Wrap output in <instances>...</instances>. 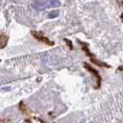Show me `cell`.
Returning <instances> with one entry per match:
<instances>
[{"label": "cell", "mask_w": 123, "mask_h": 123, "mask_svg": "<svg viewBox=\"0 0 123 123\" xmlns=\"http://www.w3.org/2000/svg\"><path fill=\"white\" fill-rule=\"evenodd\" d=\"M60 14V12L58 10H54V11H51V13L48 15V18H57L58 16Z\"/></svg>", "instance_id": "6"}, {"label": "cell", "mask_w": 123, "mask_h": 123, "mask_svg": "<svg viewBox=\"0 0 123 123\" xmlns=\"http://www.w3.org/2000/svg\"><path fill=\"white\" fill-rule=\"evenodd\" d=\"M31 35L34 37L37 41H41V42H43L44 44H47V45H49V46L54 45V42L50 41L46 36H44L42 32H39V31H31Z\"/></svg>", "instance_id": "3"}, {"label": "cell", "mask_w": 123, "mask_h": 123, "mask_svg": "<svg viewBox=\"0 0 123 123\" xmlns=\"http://www.w3.org/2000/svg\"><path fill=\"white\" fill-rule=\"evenodd\" d=\"M7 37L6 36H4V35H0V47L1 48H4V47L6 45V43H7Z\"/></svg>", "instance_id": "5"}, {"label": "cell", "mask_w": 123, "mask_h": 123, "mask_svg": "<svg viewBox=\"0 0 123 123\" xmlns=\"http://www.w3.org/2000/svg\"><path fill=\"white\" fill-rule=\"evenodd\" d=\"M118 70H119V71H122V72H123V66H119V67H118Z\"/></svg>", "instance_id": "8"}, {"label": "cell", "mask_w": 123, "mask_h": 123, "mask_svg": "<svg viewBox=\"0 0 123 123\" xmlns=\"http://www.w3.org/2000/svg\"><path fill=\"white\" fill-rule=\"evenodd\" d=\"M61 6L59 0H38L32 4L33 9L37 11H43L49 8H55Z\"/></svg>", "instance_id": "1"}, {"label": "cell", "mask_w": 123, "mask_h": 123, "mask_svg": "<svg viewBox=\"0 0 123 123\" xmlns=\"http://www.w3.org/2000/svg\"><path fill=\"white\" fill-rule=\"evenodd\" d=\"M122 20H123V14H122Z\"/></svg>", "instance_id": "9"}, {"label": "cell", "mask_w": 123, "mask_h": 123, "mask_svg": "<svg viewBox=\"0 0 123 123\" xmlns=\"http://www.w3.org/2000/svg\"><path fill=\"white\" fill-rule=\"evenodd\" d=\"M84 67L86 68V70H87L90 74H92L93 75L95 76L96 80H97V86L95 87V89H98L101 86V82H102V77L100 75V74L98 72L97 69H95L94 67H92L90 64H88L87 62H85L84 63Z\"/></svg>", "instance_id": "2"}, {"label": "cell", "mask_w": 123, "mask_h": 123, "mask_svg": "<svg viewBox=\"0 0 123 123\" xmlns=\"http://www.w3.org/2000/svg\"><path fill=\"white\" fill-rule=\"evenodd\" d=\"M64 41L67 43V45L70 47V49L71 50H73V44H72V41H69V40H67V39H64Z\"/></svg>", "instance_id": "7"}, {"label": "cell", "mask_w": 123, "mask_h": 123, "mask_svg": "<svg viewBox=\"0 0 123 123\" xmlns=\"http://www.w3.org/2000/svg\"><path fill=\"white\" fill-rule=\"evenodd\" d=\"M90 61L92 62L93 63H95L96 65H98V66H99V67H106V68H109V67H110L108 64L103 62H100L99 60H98L97 58H95V56L90 57Z\"/></svg>", "instance_id": "4"}]
</instances>
